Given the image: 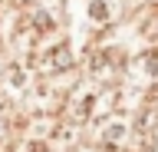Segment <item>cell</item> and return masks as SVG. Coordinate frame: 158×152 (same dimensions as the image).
Here are the masks:
<instances>
[{
  "mask_svg": "<svg viewBox=\"0 0 158 152\" xmlns=\"http://www.w3.org/2000/svg\"><path fill=\"white\" fill-rule=\"evenodd\" d=\"M30 152H46V149H43V145H33V149H30Z\"/></svg>",
  "mask_w": 158,
  "mask_h": 152,
  "instance_id": "1",
  "label": "cell"
}]
</instances>
